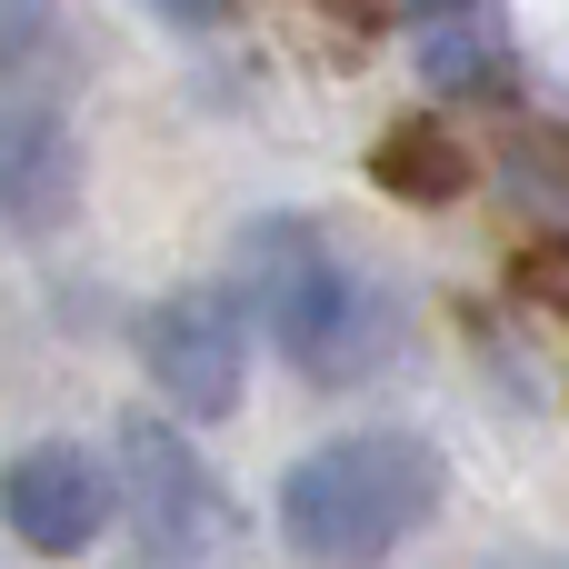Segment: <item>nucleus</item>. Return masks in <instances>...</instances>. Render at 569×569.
Returning <instances> with one entry per match:
<instances>
[{"label": "nucleus", "mask_w": 569, "mask_h": 569, "mask_svg": "<svg viewBox=\"0 0 569 569\" xmlns=\"http://www.w3.org/2000/svg\"><path fill=\"white\" fill-rule=\"evenodd\" d=\"M160 30H180V40H210V30H230V0H140Z\"/></svg>", "instance_id": "1a4fd4ad"}, {"label": "nucleus", "mask_w": 569, "mask_h": 569, "mask_svg": "<svg viewBox=\"0 0 569 569\" xmlns=\"http://www.w3.org/2000/svg\"><path fill=\"white\" fill-rule=\"evenodd\" d=\"M250 340H260V320H250L240 280H180L170 300L140 310V380L160 390L170 420L210 430L250 400Z\"/></svg>", "instance_id": "7ed1b4c3"}, {"label": "nucleus", "mask_w": 569, "mask_h": 569, "mask_svg": "<svg viewBox=\"0 0 569 569\" xmlns=\"http://www.w3.org/2000/svg\"><path fill=\"white\" fill-rule=\"evenodd\" d=\"M450 500V460L420 430H330L310 440L270 510H280V550L300 569H390Z\"/></svg>", "instance_id": "f03ea898"}, {"label": "nucleus", "mask_w": 569, "mask_h": 569, "mask_svg": "<svg viewBox=\"0 0 569 569\" xmlns=\"http://www.w3.org/2000/svg\"><path fill=\"white\" fill-rule=\"evenodd\" d=\"M110 460H120L130 560H140V569H210V540H220V480H210L190 420H170V410H130Z\"/></svg>", "instance_id": "20e7f679"}, {"label": "nucleus", "mask_w": 569, "mask_h": 569, "mask_svg": "<svg viewBox=\"0 0 569 569\" xmlns=\"http://www.w3.org/2000/svg\"><path fill=\"white\" fill-rule=\"evenodd\" d=\"M260 340L310 380V390H350L370 370H390L400 350V300L370 260H350V240L310 210H270L240 230V270Z\"/></svg>", "instance_id": "f257e3e1"}, {"label": "nucleus", "mask_w": 569, "mask_h": 569, "mask_svg": "<svg viewBox=\"0 0 569 569\" xmlns=\"http://www.w3.org/2000/svg\"><path fill=\"white\" fill-rule=\"evenodd\" d=\"M80 70L60 0H0V100H50Z\"/></svg>", "instance_id": "6e6552de"}, {"label": "nucleus", "mask_w": 569, "mask_h": 569, "mask_svg": "<svg viewBox=\"0 0 569 569\" xmlns=\"http://www.w3.org/2000/svg\"><path fill=\"white\" fill-rule=\"evenodd\" d=\"M410 70L430 100H490L510 80V0H410Z\"/></svg>", "instance_id": "0eeeda50"}, {"label": "nucleus", "mask_w": 569, "mask_h": 569, "mask_svg": "<svg viewBox=\"0 0 569 569\" xmlns=\"http://www.w3.org/2000/svg\"><path fill=\"white\" fill-rule=\"evenodd\" d=\"M0 530L30 560H90L120 530V460L80 440H30L0 460Z\"/></svg>", "instance_id": "39448f33"}, {"label": "nucleus", "mask_w": 569, "mask_h": 569, "mask_svg": "<svg viewBox=\"0 0 569 569\" xmlns=\"http://www.w3.org/2000/svg\"><path fill=\"white\" fill-rule=\"evenodd\" d=\"M80 130L60 100H0V240H50L80 210Z\"/></svg>", "instance_id": "423d86ee"}]
</instances>
